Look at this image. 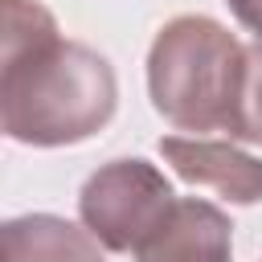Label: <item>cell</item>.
Segmentation results:
<instances>
[{"label":"cell","mask_w":262,"mask_h":262,"mask_svg":"<svg viewBox=\"0 0 262 262\" xmlns=\"http://www.w3.org/2000/svg\"><path fill=\"white\" fill-rule=\"evenodd\" d=\"M131 254L135 262H233V221L213 201L172 196Z\"/></svg>","instance_id":"obj_4"},{"label":"cell","mask_w":262,"mask_h":262,"mask_svg":"<svg viewBox=\"0 0 262 262\" xmlns=\"http://www.w3.org/2000/svg\"><path fill=\"white\" fill-rule=\"evenodd\" d=\"M229 139L262 143V41L246 45V66H242V86H237Z\"/></svg>","instance_id":"obj_8"},{"label":"cell","mask_w":262,"mask_h":262,"mask_svg":"<svg viewBox=\"0 0 262 262\" xmlns=\"http://www.w3.org/2000/svg\"><path fill=\"white\" fill-rule=\"evenodd\" d=\"M115 66L82 41L53 37L0 74V131L29 147L82 143L115 119Z\"/></svg>","instance_id":"obj_1"},{"label":"cell","mask_w":262,"mask_h":262,"mask_svg":"<svg viewBox=\"0 0 262 262\" xmlns=\"http://www.w3.org/2000/svg\"><path fill=\"white\" fill-rule=\"evenodd\" d=\"M246 45L213 16H172L147 49V94L156 115L180 131H225L233 123Z\"/></svg>","instance_id":"obj_2"},{"label":"cell","mask_w":262,"mask_h":262,"mask_svg":"<svg viewBox=\"0 0 262 262\" xmlns=\"http://www.w3.org/2000/svg\"><path fill=\"white\" fill-rule=\"evenodd\" d=\"M164 164L188 184H205L229 205H258L262 201V160L242 151L233 139H205V135H164L160 139Z\"/></svg>","instance_id":"obj_5"},{"label":"cell","mask_w":262,"mask_h":262,"mask_svg":"<svg viewBox=\"0 0 262 262\" xmlns=\"http://www.w3.org/2000/svg\"><path fill=\"white\" fill-rule=\"evenodd\" d=\"M0 262H102V250L57 213H25L0 221Z\"/></svg>","instance_id":"obj_6"},{"label":"cell","mask_w":262,"mask_h":262,"mask_svg":"<svg viewBox=\"0 0 262 262\" xmlns=\"http://www.w3.org/2000/svg\"><path fill=\"white\" fill-rule=\"evenodd\" d=\"M172 196L176 192L156 164L139 156H123L86 176L78 192V217H82V229L102 250L131 254L164 217Z\"/></svg>","instance_id":"obj_3"},{"label":"cell","mask_w":262,"mask_h":262,"mask_svg":"<svg viewBox=\"0 0 262 262\" xmlns=\"http://www.w3.org/2000/svg\"><path fill=\"white\" fill-rule=\"evenodd\" d=\"M53 37H61V29L41 0H0V74Z\"/></svg>","instance_id":"obj_7"},{"label":"cell","mask_w":262,"mask_h":262,"mask_svg":"<svg viewBox=\"0 0 262 262\" xmlns=\"http://www.w3.org/2000/svg\"><path fill=\"white\" fill-rule=\"evenodd\" d=\"M237 25H246L254 33V41H262V0H229Z\"/></svg>","instance_id":"obj_9"}]
</instances>
